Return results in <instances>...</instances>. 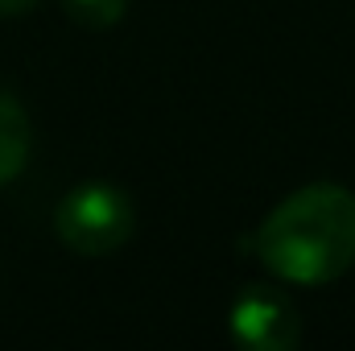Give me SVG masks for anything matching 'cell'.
I'll return each mask as SVG.
<instances>
[{
	"instance_id": "6da1fadb",
	"label": "cell",
	"mask_w": 355,
	"mask_h": 351,
	"mask_svg": "<svg viewBox=\"0 0 355 351\" xmlns=\"http://www.w3.org/2000/svg\"><path fill=\"white\" fill-rule=\"evenodd\" d=\"M252 252L285 285H327L355 264V194L310 182L277 203L257 228Z\"/></svg>"
},
{
	"instance_id": "7a4b0ae2",
	"label": "cell",
	"mask_w": 355,
	"mask_h": 351,
	"mask_svg": "<svg viewBox=\"0 0 355 351\" xmlns=\"http://www.w3.org/2000/svg\"><path fill=\"white\" fill-rule=\"evenodd\" d=\"M132 198L116 182H79L54 207V232L79 257H112L132 236Z\"/></svg>"
},
{
	"instance_id": "3957f363",
	"label": "cell",
	"mask_w": 355,
	"mask_h": 351,
	"mask_svg": "<svg viewBox=\"0 0 355 351\" xmlns=\"http://www.w3.org/2000/svg\"><path fill=\"white\" fill-rule=\"evenodd\" d=\"M227 331L240 348L289 351L302 339V323L293 302L272 285H244L227 306Z\"/></svg>"
},
{
	"instance_id": "277c9868",
	"label": "cell",
	"mask_w": 355,
	"mask_h": 351,
	"mask_svg": "<svg viewBox=\"0 0 355 351\" xmlns=\"http://www.w3.org/2000/svg\"><path fill=\"white\" fill-rule=\"evenodd\" d=\"M29 153H33L29 112H25V103L12 91L0 87V186H8L29 166Z\"/></svg>"
},
{
	"instance_id": "5b68a950",
	"label": "cell",
	"mask_w": 355,
	"mask_h": 351,
	"mask_svg": "<svg viewBox=\"0 0 355 351\" xmlns=\"http://www.w3.org/2000/svg\"><path fill=\"white\" fill-rule=\"evenodd\" d=\"M62 8L71 12V21H79L87 29H112L124 17L128 0H62Z\"/></svg>"
},
{
	"instance_id": "8992f818",
	"label": "cell",
	"mask_w": 355,
	"mask_h": 351,
	"mask_svg": "<svg viewBox=\"0 0 355 351\" xmlns=\"http://www.w3.org/2000/svg\"><path fill=\"white\" fill-rule=\"evenodd\" d=\"M37 0H0V21L4 17H21V12H29Z\"/></svg>"
}]
</instances>
